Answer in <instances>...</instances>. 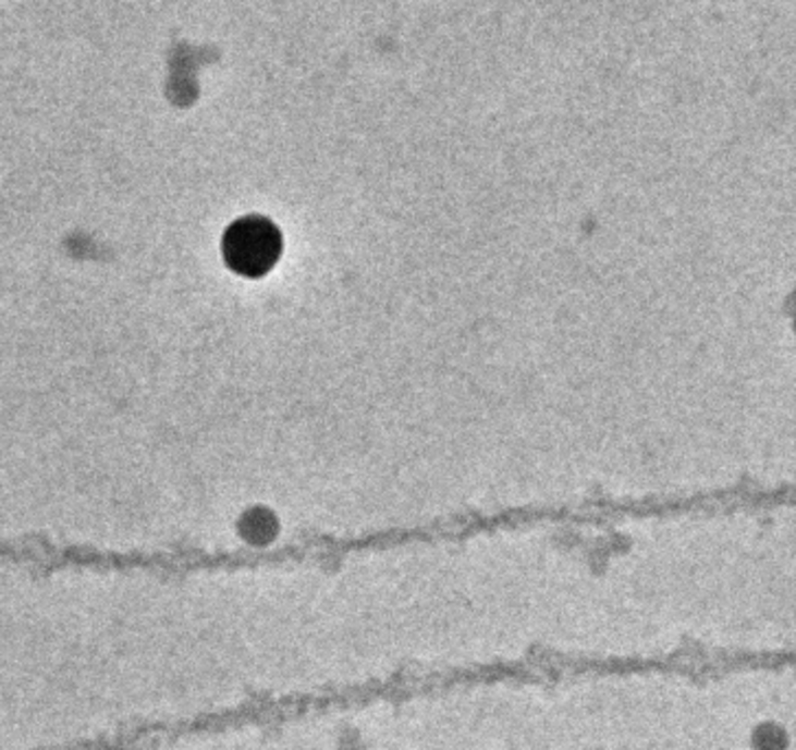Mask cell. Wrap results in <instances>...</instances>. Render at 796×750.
<instances>
[{"instance_id":"1","label":"cell","mask_w":796,"mask_h":750,"mask_svg":"<svg viewBox=\"0 0 796 750\" xmlns=\"http://www.w3.org/2000/svg\"><path fill=\"white\" fill-rule=\"evenodd\" d=\"M281 233L264 218H244L235 222L224 235V259L244 276H261L281 257Z\"/></svg>"}]
</instances>
